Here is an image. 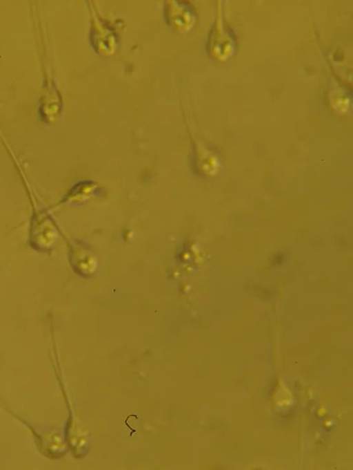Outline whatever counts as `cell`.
<instances>
[{
  "label": "cell",
  "instance_id": "1",
  "mask_svg": "<svg viewBox=\"0 0 353 470\" xmlns=\"http://www.w3.org/2000/svg\"><path fill=\"white\" fill-rule=\"evenodd\" d=\"M48 216L44 210H39L32 216L30 243L38 250L46 251L51 245V225Z\"/></svg>",
  "mask_w": 353,
  "mask_h": 470
}]
</instances>
